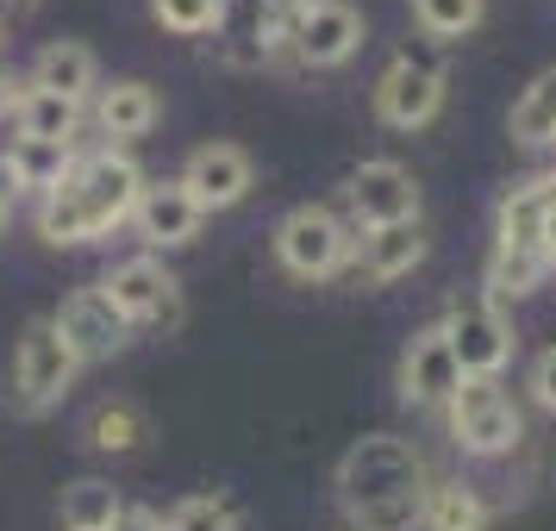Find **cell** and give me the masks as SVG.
Wrapping results in <instances>:
<instances>
[{
	"label": "cell",
	"mask_w": 556,
	"mask_h": 531,
	"mask_svg": "<svg viewBox=\"0 0 556 531\" xmlns=\"http://www.w3.org/2000/svg\"><path fill=\"white\" fill-rule=\"evenodd\" d=\"M144 194V169L126 151H88L70 163V176L45 188L38 201V238L45 244H94L113 226H126Z\"/></svg>",
	"instance_id": "6da1fadb"
},
{
	"label": "cell",
	"mask_w": 556,
	"mask_h": 531,
	"mask_svg": "<svg viewBox=\"0 0 556 531\" xmlns=\"http://www.w3.org/2000/svg\"><path fill=\"white\" fill-rule=\"evenodd\" d=\"M406 494H426V463H419V451L406 438L369 431V438H356L344 451V463H338V501H344V513L406 501Z\"/></svg>",
	"instance_id": "7a4b0ae2"
},
{
	"label": "cell",
	"mask_w": 556,
	"mask_h": 531,
	"mask_svg": "<svg viewBox=\"0 0 556 531\" xmlns=\"http://www.w3.org/2000/svg\"><path fill=\"white\" fill-rule=\"evenodd\" d=\"M76 356L70 344L56 338L51 319H31L20 331V344H13V388H7V406L20 413V419H45L56 401H63V388L76 381Z\"/></svg>",
	"instance_id": "3957f363"
},
{
	"label": "cell",
	"mask_w": 556,
	"mask_h": 531,
	"mask_svg": "<svg viewBox=\"0 0 556 531\" xmlns=\"http://www.w3.org/2000/svg\"><path fill=\"white\" fill-rule=\"evenodd\" d=\"M101 294L113 301V313L126 319L131 331H176L188 319V301H181V281L163 269V256H126L113 276L101 281Z\"/></svg>",
	"instance_id": "277c9868"
},
{
	"label": "cell",
	"mask_w": 556,
	"mask_h": 531,
	"mask_svg": "<svg viewBox=\"0 0 556 531\" xmlns=\"http://www.w3.org/2000/svg\"><path fill=\"white\" fill-rule=\"evenodd\" d=\"M276 263L288 269V276L301 281H326L338 276L344 263H351V231H344V219L331 213V206H294V213H281L276 226Z\"/></svg>",
	"instance_id": "5b68a950"
},
{
	"label": "cell",
	"mask_w": 556,
	"mask_h": 531,
	"mask_svg": "<svg viewBox=\"0 0 556 531\" xmlns=\"http://www.w3.org/2000/svg\"><path fill=\"white\" fill-rule=\"evenodd\" d=\"M438 331H444L463 381H501L506 356H513V326H506V313L494 301H451Z\"/></svg>",
	"instance_id": "8992f818"
},
{
	"label": "cell",
	"mask_w": 556,
	"mask_h": 531,
	"mask_svg": "<svg viewBox=\"0 0 556 531\" xmlns=\"http://www.w3.org/2000/svg\"><path fill=\"white\" fill-rule=\"evenodd\" d=\"M444 406H451V438L469 456H501V451H513V444L526 438L519 406L506 401L501 381H463Z\"/></svg>",
	"instance_id": "52a82bcc"
},
{
	"label": "cell",
	"mask_w": 556,
	"mask_h": 531,
	"mask_svg": "<svg viewBox=\"0 0 556 531\" xmlns=\"http://www.w3.org/2000/svg\"><path fill=\"white\" fill-rule=\"evenodd\" d=\"M444 113V69L419 56H394L376 76V119L394 131H419Z\"/></svg>",
	"instance_id": "ba28073f"
},
{
	"label": "cell",
	"mask_w": 556,
	"mask_h": 531,
	"mask_svg": "<svg viewBox=\"0 0 556 531\" xmlns=\"http://www.w3.org/2000/svg\"><path fill=\"white\" fill-rule=\"evenodd\" d=\"M288 45L313 69H338L363 45V13H356L351 0H306L301 13H294V26H288Z\"/></svg>",
	"instance_id": "9c48e42d"
},
{
	"label": "cell",
	"mask_w": 556,
	"mask_h": 531,
	"mask_svg": "<svg viewBox=\"0 0 556 531\" xmlns=\"http://www.w3.org/2000/svg\"><path fill=\"white\" fill-rule=\"evenodd\" d=\"M351 213L356 226H406L419 219V181L394 156H369L351 169Z\"/></svg>",
	"instance_id": "30bf717a"
},
{
	"label": "cell",
	"mask_w": 556,
	"mask_h": 531,
	"mask_svg": "<svg viewBox=\"0 0 556 531\" xmlns=\"http://www.w3.org/2000/svg\"><path fill=\"white\" fill-rule=\"evenodd\" d=\"M51 326H56V338L70 344L76 363H106L113 351H126V338H131V326L113 313V301H106L101 288H76V294L51 313Z\"/></svg>",
	"instance_id": "8fae6325"
},
{
	"label": "cell",
	"mask_w": 556,
	"mask_h": 531,
	"mask_svg": "<svg viewBox=\"0 0 556 531\" xmlns=\"http://www.w3.org/2000/svg\"><path fill=\"white\" fill-rule=\"evenodd\" d=\"M181 188L194 194V206L201 213H226V206H238L244 194H251L256 181V163L244 144H201V151L181 163Z\"/></svg>",
	"instance_id": "7c38bea8"
},
{
	"label": "cell",
	"mask_w": 556,
	"mask_h": 531,
	"mask_svg": "<svg viewBox=\"0 0 556 531\" xmlns=\"http://www.w3.org/2000/svg\"><path fill=\"white\" fill-rule=\"evenodd\" d=\"M394 388H401L406 406H444L463 388V369H456L451 344H444V331L426 326L413 331V344L401 351V376H394Z\"/></svg>",
	"instance_id": "4fadbf2b"
},
{
	"label": "cell",
	"mask_w": 556,
	"mask_h": 531,
	"mask_svg": "<svg viewBox=\"0 0 556 531\" xmlns=\"http://www.w3.org/2000/svg\"><path fill=\"white\" fill-rule=\"evenodd\" d=\"M201 206H194V194L181 188V181H144V194H138V206H131V226L144 231V244H156V251H176V244H188L194 231H201Z\"/></svg>",
	"instance_id": "5bb4252c"
},
{
	"label": "cell",
	"mask_w": 556,
	"mask_h": 531,
	"mask_svg": "<svg viewBox=\"0 0 556 531\" xmlns=\"http://www.w3.org/2000/svg\"><path fill=\"white\" fill-rule=\"evenodd\" d=\"M94 81H101L94 51H88V45H76V38H56V45H45V51L31 56V81H26V88L81 106V94H94Z\"/></svg>",
	"instance_id": "9a60e30c"
},
{
	"label": "cell",
	"mask_w": 556,
	"mask_h": 531,
	"mask_svg": "<svg viewBox=\"0 0 556 531\" xmlns=\"http://www.w3.org/2000/svg\"><path fill=\"white\" fill-rule=\"evenodd\" d=\"M156 119H163V101H156L151 81H138V76L106 81L101 94H94V126L106 138H144Z\"/></svg>",
	"instance_id": "2e32d148"
},
{
	"label": "cell",
	"mask_w": 556,
	"mask_h": 531,
	"mask_svg": "<svg viewBox=\"0 0 556 531\" xmlns=\"http://www.w3.org/2000/svg\"><path fill=\"white\" fill-rule=\"evenodd\" d=\"M556 213V176H531L526 188H513L494 213V231L513 251H544V219Z\"/></svg>",
	"instance_id": "e0dca14e"
},
{
	"label": "cell",
	"mask_w": 556,
	"mask_h": 531,
	"mask_svg": "<svg viewBox=\"0 0 556 531\" xmlns=\"http://www.w3.org/2000/svg\"><path fill=\"white\" fill-rule=\"evenodd\" d=\"M356 251V269L369 281H394L406 269H419V256H426V231L419 219H406V226H363V244Z\"/></svg>",
	"instance_id": "ac0fdd59"
},
{
	"label": "cell",
	"mask_w": 556,
	"mask_h": 531,
	"mask_svg": "<svg viewBox=\"0 0 556 531\" xmlns=\"http://www.w3.org/2000/svg\"><path fill=\"white\" fill-rule=\"evenodd\" d=\"M13 126H20V138H38V144H76L81 106L76 101H56V94H38V88H20Z\"/></svg>",
	"instance_id": "d6986e66"
},
{
	"label": "cell",
	"mask_w": 556,
	"mask_h": 531,
	"mask_svg": "<svg viewBox=\"0 0 556 531\" xmlns=\"http://www.w3.org/2000/svg\"><path fill=\"white\" fill-rule=\"evenodd\" d=\"M419 531H488V506H481L476 488H463V481H438V488H426Z\"/></svg>",
	"instance_id": "ffe728a7"
},
{
	"label": "cell",
	"mask_w": 556,
	"mask_h": 531,
	"mask_svg": "<svg viewBox=\"0 0 556 531\" xmlns=\"http://www.w3.org/2000/svg\"><path fill=\"white\" fill-rule=\"evenodd\" d=\"M119 488L101 476H81L63 488V531H113V519H119Z\"/></svg>",
	"instance_id": "44dd1931"
},
{
	"label": "cell",
	"mask_w": 556,
	"mask_h": 531,
	"mask_svg": "<svg viewBox=\"0 0 556 531\" xmlns=\"http://www.w3.org/2000/svg\"><path fill=\"white\" fill-rule=\"evenodd\" d=\"M7 163H13V176L20 188H56V181L70 176V163H76V144H38V138H13L7 144Z\"/></svg>",
	"instance_id": "7402d4cb"
},
{
	"label": "cell",
	"mask_w": 556,
	"mask_h": 531,
	"mask_svg": "<svg viewBox=\"0 0 556 531\" xmlns=\"http://www.w3.org/2000/svg\"><path fill=\"white\" fill-rule=\"evenodd\" d=\"M544 269H551V256L544 251L494 244V256H488V294H494V301H519V294H531V288L544 281Z\"/></svg>",
	"instance_id": "603a6c76"
},
{
	"label": "cell",
	"mask_w": 556,
	"mask_h": 531,
	"mask_svg": "<svg viewBox=\"0 0 556 531\" xmlns=\"http://www.w3.org/2000/svg\"><path fill=\"white\" fill-rule=\"evenodd\" d=\"M513 138L519 144H556V69H544L513 101Z\"/></svg>",
	"instance_id": "cb8c5ba5"
},
{
	"label": "cell",
	"mask_w": 556,
	"mask_h": 531,
	"mask_svg": "<svg viewBox=\"0 0 556 531\" xmlns=\"http://www.w3.org/2000/svg\"><path fill=\"white\" fill-rule=\"evenodd\" d=\"M88 444L106 456H126L144 444V413L131 401H101L94 406V419H88Z\"/></svg>",
	"instance_id": "d4e9b609"
},
{
	"label": "cell",
	"mask_w": 556,
	"mask_h": 531,
	"mask_svg": "<svg viewBox=\"0 0 556 531\" xmlns=\"http://www.w3.org/2000/svg\"><path fill=\"white\" fill-rule=\"evenodd\" d=\"M488 13V0H413V20L426 38H469Z\"/></svg>",
	"instance_id": "484cf974"
},
{
	"label": "cell",
	"mask_w": 556,
	"mask_h": 531,
	"mask_svg": "<svg viewBox=\"0 0 556 531\" xmlns=\"http://www.w3.org/2000/svg\"><path fill=\"white\" fill-rule=\"evenodd\" d=\"M151 13L176 38H206V31L226 26V0H151Z\"/></svg>",
	"instance_id": "4316f807"
},
{
	"label": "cell",
	"mask_w": 556,
	"mask_h": 531,
	"mask_svg": "<svg viewBox=\"0 0 556 531\" xmlns=\"http://www.w3.org/2000/svg\"><path fill=\"white\" fill-rule=\"evenodd\" d=\"M163 531H238V506L219 494H188V501L163 519Z\"/></svg>",
	"instance_id": "83f0119b"
},
{
	"label": "cell",
	"mask_w": 556,
	"mask_h": 531,
	"mask_svg": "<svg viewBox=\"0 0 556 531\" xmlns=\"http://www.w3.org/2000/svg\"><path fill=\"white\" fill-rule=\"evenodd\" d=\"M531 401L544 406V413H556V344L538 351V363H531Z\"/></svg>",
	"instance_id": "f1b7e54d"
},
{
	"label": "cell",
	"mask_w": 556,
	"mask_h": 531,
	"mask_svg": "<svg viewBox=\"0 0 556 531\" xmlns=\"http://www.w3.org/2000/svg\"><path fill=\"white\" fill-rule=\"evenodd\" d=\"M113 531H163V519H156L151 506H119V519H113Z\"/></svg>",
	"instance_id": "f546056e"
},
{
	"label": "cell",
	"mask_w": 556,
	"mask_h": 531,
	"mask_svg": "<svg viewBox=\"0 0 556 531\" xmlns=\"http://www.w3.org/2000/svg\"><path fill=\"white\" fill-rule=\"evenodd\" d=\"M13 201H20V176H13V163H7V151H0V206L13 213Z\"/></svg>",
	"instance_id": "4dcf8cb0"
},
{
	"label": "cell",
	"mask_w": 556,
	"mask_h": 531,
	"mask_svg": "<svg viewBox=\"0 0 556 531\" xmlns=\"http://www.w3.org/2000/svg\"><path fill=\"white\" fill-rule=\"evenodd\" d=\"M0 231H7V206H0Z\"/></svg>",
	"instance_id": "1f68e13d"
},
{
	"label": "cell",
	"mask_w": 556,
	"mask_h": 531,
	"mask_svg": "<svg viewBox=\"0 0 556 531\" xmlns=\"http://www.w3.org/2000/svg\"><path fill=\"white\" fill-rule=\"evenodd\" d=\"M0 51H7V26H0Z\"/></svg>",
	"instance_id": "d6a6232c"
},
{
	"label": "cell",
	"mask_w": 556,
	"mask_h": 531,
	"mask_svg": "<svg viewBox=\"0 0 556 531\" xmlns=\"http://www.w3.org/2000/svg\"><path fill=\"white\" fill-rule=\"evenodd\" d=\"M20 7H38V0H20Z\"/></svg>",
	"instance_id": "836d02e7"
}]
</instances>
